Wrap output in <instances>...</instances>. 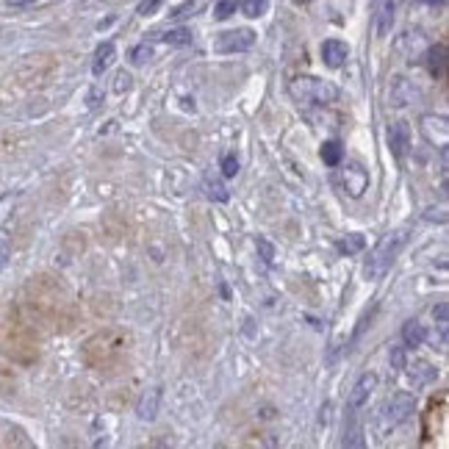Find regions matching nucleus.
Instances as JSON below:
<instances>
[{
    "label": "nucleus",
    "mask_w": 449,
    "mask_h": 449,
    "mask_svg": "<svg viewBox=\"0 0 449 449\" xmlns=\"http://www.w3.org/2000/svg\"><path fill=\"white\" fill-rule=\"evenodd\" d=\"M419 3H430V6H444L447 0H419Z\"/></svg>",
    "instance_id": "34"
},
{
    "label": "nucleus",
    "mask_w": 449,
    "mask_h": 449,
    "mask_svg": "<svg viewBox=\"0 0 449 449\" xmlns=\"http://www.w3.org/2000/svg\"><path fill=\"white\" fill-rule=\"evenodd\" d=\"M114 59H117V47H114V42H103L100 47L95 50V62H92V75H103L108 67L114 64Z\"/></svg>",
    "instance_id": "12"
},
{
    "label": "nucleus",
    "mask_w": 449,
    "mask_h": 449,
    "mask_svg": "<svg viewBox=\"0 0 449 449\" xmlns=\"http://www.w3.org/2000/svg\"><path fill=\"white\" fill-rule=\"evenodd\" d=\"M97 97H100V89H92V95H89V108H97Z\"/></svg>",
    "instance_id": "31"
},
{
    "label": "nucleus",
    "mask_w": 449,
    "mask_h": 449,
    "mask_svg": "<svg viewBox=\"0 0 449 449\" xmlns=\"http://www.w3.org/2000/svg\"><path fill=\"white\" fill-rule=\"evenodd\" d=\"M130 86H133V78H130V72L120 69V72L114 75V92H117V95H125V92H130Z\"/></svg>",
    "instance_id": "24"
},
{
    "label": "nucleus",
    "mask_w": 449,
    "mask_h": 449,
    "mask_svg": "<svg viewBox=\"0 0 449 449\" xmlns=\"http://www.w3.org/2000/svg\"><path fill=\"white\" fill-rule=\"evenodd\" d=\"M344 159V147L339 144V142H324L322 144V161L327 164V166H339Z\"/></svg>",
    "instance_id": "17"
},
{
    "label": "nucleus",
    "mask_w": 449,
    "mask_h": 449,
    "mask_svg": "<svg viewBox=\"0 0 449 449\" xmlns=\"http://www.w3.org/2000/svg\"><path fill=\"white\" fill-rule=\"evenodd\" d=\"M236 6H239V0H220L217 8H214V17L217 20H227L230 14H236Z\"/></svg>",
    "instance_id": "25"
},
{
    "label": "nucleus",
    "mask_w": 449,
    "mask_h": 449,
    "mask_svg": "<svg viewBox=\"0 0 449 449\" xmlns=\"http://www.w3.org/2000/svg\"><path fill=\"white\" fill-rule=\"evenodd\" d=\"M159 6H161V0H144V3L139 6V14H142V17H150V14L159 11Z\"/></svg>",
    "instance_id": "27"
},
{
    "label": "nucleus",
    "mask_w": 449,
    "mask_h": 449,
    "mask_svg": "<svg viewBox=\"0 0 449 449\" xmlns=\"http://www.w3.org/2000/svg\"><path fill=\"white\" fill-rule=\"evenodd\" d=\"M258 247L263 250V261H266V263H272V256H275V253H272V247H269L263 239H258Z\"/></svg>",
    "instance_id": "30"
},
{
    "label": "nucleus",
    "mask_w": 449,
    "mask_h": 449,
    "mask_svg": "<svg viewBox=\"0 0 449 449\" xmlns=\"http://www.w3.org/2000/svg\"><path fill=\"white\" fill-rule=\"evenodd\" d=\"M391 363H394V369H405V353H402V347H391Z\"/></svg>",
    "instance_id": "28"
},
{
    "label": "nucleus",
    "mask_w": 449,
    "mask_h": 449,
    "mask_svg": "<svg viewBox=\"0 0 449 449\" xmlns=\"http://www.w3.org/2000/svg\"><path fill=\"white\" fill-rule=\"evenodd\" d=\"M421 136L433 144V147H447L449 142V120L444 114H424L421 117Z\"/></svg>",
    "instance_id": "5"
},
{
    "label": "nucleus",
    "mask_w": 449,
    "mask_h": 449,
    "mask_svg": "<svg viewBox=\"0 0 449 449\" xmlns=\"http://www.w3.org/2000/svg\"><path fill=\"white\" fill-rule=\"evenodd\" d=\"M414 408H416V402H414V397H411L408 391L394 394L383 408L385 427H399V424H405V421L411 419V414H414Z\"/></svg>",
    "instance_id": "4"
},
{
    "label": "nucleus",
    "mask_w": 449,
    "mask_h": 449,
    "mask_svg": "<svg viewBox=\"0 0 449 449\" xmlns=\"http://www.w3.org/2000/svg\"><path fill=\"white\" fill-rule=\"evenodd\" d=\"M153 59V47L144 42V45H139V47H133V53H130V62L136 67H142V64H147Z\"/></svg>",
    "instance_id": "22"
},
{
    "label": "nucleus",
    "mask_w": 449,
    "mask_h": 449,
    "mask_svg": "<svg viewBox=\"0 0 449 449\" xmlns=\"http://www.w3.org/2000/svg\"><path fill=\"white\" fill-rule=\"evenodd\" d=\"M427 69H430L433 78H441V75H444V47H441V45H436V47L427 50Z\"/></svg>",
    "instance_id": "15"
},
{
    "label": "nucleus",
    "mask_w": 449,
    "mask_h": 449,
    "mask_svg": "<svg viewBox=\"0 0 449 449\" xmlns=\"http://www.w3.org/2000/svg\"><path fill=\"white\" fill-rule=\"evenodd\" d=\"M322 59H324V64L327 67L339 69V67L350 59L347 42H341V39H327V42H322Z\"/></svg>",
    "instance_id": "9"
},
{
    "label": "nucleus",
    "mask_w": 449,
    "mask_h": 449,
    "mask_svg": "<svg viewBox=\"0 0 449 449\" xmlns=\"http://www.w3.org/2000/svg\"><path fill=\"white\" fill-rule=\"evenodd\" d=\"M289 95L300 106H330L339 97V92L330 81H322L314 75H300L289 81Z\"/></svg>",
    "instance_id": "2"
},
{
    "label": "nucleus",
    "mask_w": 449,
    "mask_h": 449,
    "mask_svg": "<svg viewBox=\"0 0 449 449\" xmlns=\"http://www.w3.org/2000/svg\"><path fill=\"white\" fill-rule=\"evenodd\" d=\"M220 169H222L224 178H236L239 175V159L233 153H224L222 161H220Z\"/></svg>",
    "instance_id": "23"
},
{
    "label": "nucleus",
    "mask_w": 449,
    "mask_h": 449,
    "mask_svg": "<svg viewBox=\"0 0 449 449\" xmlns=\"http://www.w3.org/2000/svg\"><path fill=\"white\" fill-rule=\"evenodd\" d=\"M6 3H8V6H17V8H20V6H31L33 0H6Z\"/></svg>",
    "instance_id": "32"
},
{
    "label": "nucleus",
    "mask_w": 449,
    "mask_h": 449,
    "mask_svg": "<svg viewBox=\"0 0 449 449\" xmlns=\"http://www.w3.org/2000/svg\"><path fill=\"white\" fill-rule=\"evenodd\" d=\"M344 447H363V438H360V430H358V421H355V408H350V421L344 424Z\"/></svg>",
    "instance_id": "16"
},
{
    "label": "nucleus",
    "mask_w": 449,
    "mask_h": 449,
    "mask_svg": "<svg viewBox=\"0 0 449 449\" xmlns=\"http://www.w3.org/2000/svg\"><path fill=\"white\" fill-rule=\"evenodd\" d=\"M161 39L172 47H183V45H192V31L189 28H169Z\"/></svg>",
    "instance_id": "19"
},
{
    "label": "nucleus",
    "mask_w": 449,
    "mask_h": 449,
    "mask_svg": "<svg viewBox=\"0 0 449 449\" xmlns=\"http://www.w3.org/2000/svg\"><path fill=\"white\" fill-rule=\"evenodd\" d=\"M256 45V31L253 28H236V31H222L214 39V50L217 53H244Z\"/></svg>",
    "instance_id": "3"
},
{
    "label": "nucleus",
    "mask_w": 449,
    "mask_h": 449,
    "mask_svg": "<svg viewBox=\"0 0 449 449\" xmlns=\"http://www.w3.org/2000/svg\"><path fill=\"white\" fill-rule=\"evenodd\" d=\"M433 317L438 319V324H447V319H449V305L447 302H438V308H433Z\"/></svg>",
    "instance_id": "29"
},
{
    "label": "nucleus",
    "mask_w": 449,
    "mask_h": 449,
    "mask_svg": "<svg viewBox=\"0 0 449 449\" xmlns=\"http://www.w3.org/2000/svg\"><path fill=\"white\" fill-rule=\"evenodd\" d=\"M411 377H414V383H416V385H424V383H430V380H436V369H433L430 363L419 360V363H414V372H411Z\"/></svg>",
    "instance_id": "21"
},
{
    "label": "nucleus",
    "mask_w": 449,
    "mask_h": 449,
    "mask_svg": "<svg viewBox=\"0 0 449 449\" xmlns=\"http://www.w3.org/2000/svg\"><path fill=\"white\" fill-rule=\"evenodd\" d=\"M375 388H377V375H372V372L360 375V377H358V383L353 385V391H350V408L358 411L360 405H366Z\"/></svg>",
    "instance_id": "8"
},
{
    "label": "nucleus",
    "mask_w": 449,
    "mask_h": 449,
    "mask_svg": "<svg viewBox=\"0 0 449 449\" xmlns=\"http://www.w3.org/2000/svg\"><path fill=\"white\" fill-rule=\"evenodd\" d=\"M391 25H394V0H380L375 11V33L383 39L391 33Z\"/></svg>",
    "instance_id": "11"
},
{
    "label": "nucleus",
    "mask_w": 449,
    "mask_h": 449,
    "mask_svg": "<svg viewBox=\"0 0 449 449\" xmlns=\"http://www.w3.org/2000/svg\"><path fill=\"white\" fill-rule=\"evenodd\" d=\"M197 8H200V3H197V0H189V3H183L181 8H175L169 17H172V20H183V17H189L192 11H197Z\"/></svg>",
    "instance_id": "26"
},
{
    "label": "nucleus",
    "mask_w": 449,
    "mask_h": 449,
    "mask_svg": "<svg viewBox=\"0 0 449 449\" xmlns=\"http://www.w3.org/2000/svg\"><path fill=\"white\" fill-rule=\"evenodd\" d=\"M203 189H205V194H208L211 200H217V203H227V200H230L227 186H224L214 172H205V178H203Z\"/></svg>",
    "instance_id": "14"
},
{
    "label": "nucleus",
    "mask_w": 449,
    "mask_h": 449,
    "mask_svg": "<svg viewBox=\"0 0 449 449\" xmlns=\"http://www.w3.org/2000/svg\"><path fill=\"white\" fill-rule=\"evenodd\" d=\"M424 339H427V330H424V324H419L416 319L405 322L402 324V341H405V347H421L424 344Z\"/></svg>",
    "instance_id": "13"
},
{
    "label": "nucleus",
    "mask_w": 449,
    "mask_h": 449,
    "mask_svg": "<svg viewBox=\"0 0 449 449\" xmlns=\"http://www.w3.org/2000/svg\"><path fill=\"white\" fill-rule=\"evenodd\" d=\"M159 405H161V388H147L136 405V416L142 421H156L159 416Z\"/></svg>",
    "instance_id": "10"
},
{
    "label": "nucleus",
    "mask_w": 449,
    "mask_h": 449,
    "mask_svg": "<svg viewBox=\"0 0 449 449\" xmlns=\"http://www.w3.org/2000/svg\"><path fill=\"white\" fill-rule=\"evenodd\" d=\"M405 244H408V227H399V230L383 236V239L377 241V247L372 250L369 261H366V278H372V280H375V278H383Z\"/></svg>",
    "instance_id": "1"
},
{
    "label": "nucleus",
    "mask_w": 449,
    "mask_h": 449,
    "mask_svg": "<svg viewBox=\"0 0 449 449\" xmlns=\"http://www.w3.org/2000/svg\"><path fill=\"white\" fill-rule=\"evenodd\" d=\"M388 147H391V153H394L397 161L405 159V153L411 147V128H408V123H394L388 128Z\"/></svg>",
    "instance_id": "6"
},
{
    "label": "nucleus",
    "mask_w": 449,
    "mask_h": 449,
    "mask_svg": "<svg viewBox=\"0 0 449 449\" xmlns=\"http://www.w3.org/2000/svg\"><path fill=\"white\" fill-rule=\"evenodd\" d=\"M239 6H241V11H244V17L256 20V17H263V14H266L269 0H241Z\"/></svg>",
    "instance_id": "20"
},
{
    "label": "nucleus",
    "mask_w": 449,
    "mask_h": 449,
    "mask_svg": "<svg viewBox=\"0 0 449 449\" xmlns=\"http://www.w3.org/2000/svg\"><path fill=\"white\" fill-rule=\"evenodd\" d=\"M6 256H8V253H6V244H3V241H0V266H3V263H6Z\"/></svg>",
    "instance_id": "33"
},
{
    "label": "nucleus",
    "mask_w": 449,
    "mask_h": 449,
    "mask_svg": "<svg viewBox=\"0 0 449 449\" xmlns=\"http://www.w3.org/2000/svg\"><path fill=\"white\" fill-rule=\"evenodd\" d=\"M369 186V172L360 166V164H347L344 169V189L350 197H360Z\"/></svg>",
    "instance_id": "7"
},
{
    "label": "nucleus",
    "mask_w": 449,
    "mask_h": 449,
    "mask_svg": "<svg viewBox=\"0 0 449 449\" xmlns=\"http://www.w3.org/2000/svg\"><path fill=\"white\" fill-rule=\"evenodd\" d=\"M366 247V239L360 236V233H350V236H344L341 241H339V250L344 253V256H355V253H360Z\"/></svg>",
    "instance_id": "18"
}]
</instances>
